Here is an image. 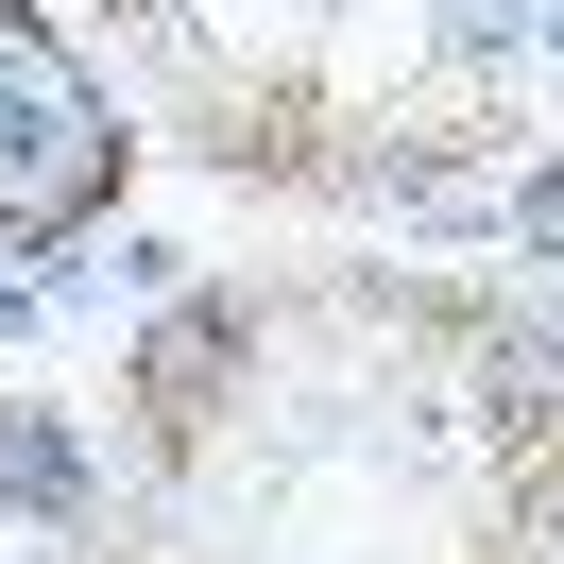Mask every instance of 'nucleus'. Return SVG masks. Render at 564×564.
Wrapping results in <instances>:
<instances>
[{"label":"nucleus","mask_w":564,"mask_h":564,"mask_svg":"<svg viewBox=\"0 0 564 564\" xmlns=\"http://www.w3.org/2000/svg\"><path fill=\"white\" fill-rule=\"evenodd\" d=\"M138 138H120V86L52 35L35 0H0V257H69L120 206Z\"/></svg>","instance_id":"f257e3e1"}]
</instances>
